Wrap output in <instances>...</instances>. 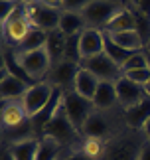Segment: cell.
Masks as SVG:
<instances>
[{
	"label": "cell",
	"mask_w": 150,
	"mask_h": 160,
	"mask_svg": "<svg viewBox=\"0 0 150 160\" xmlns=\"http://www.w3.org/2000/svg\"><path fill=\"white\" fill-rule=\"evenodd\" d=\"M43 134L55 138L63 148H65V146H75L79 142V138H83L81 132L73 127V122L69 121V117H67V111L63 107V99H61L58 111H55V115L49 119V122L46 125V128H43ZM43 134H42V137H43Z\"/></svg>",
	"instance_id": "obj_1"
},
{
	"label": "cell",
	"mask_w": 150,
	"mask_h": 160,
	"mask_svg": "<svg viewBox=\"0 0 150 160\" xmlns=\"http://www.w3.org/2000/svg\"><path fill=\"white\" fill-rule=\"evenodd\" d=\"M146 142L144 137L138 134H121V137H112L107 142V150L101 160H138L140 148Z\"/></svg>",
	"instance_id": "obj_2"
},
{
	"label": "cell",
	"mask_w": 150,
	"mask_h": 160,
	"mask_svg": "<svg viewBox=\"0 0 150 160\" xmlns=\"http://www.w3.org/2000/svg\"><path fill=\"white\" fill-rule=\"evenodd\" d=\"M124 6L118 0H91L89 4L81 10L87 28H95V30H105V26L118 14Z\"/></svg>",
	"instance_id": "obj_3"
},
{
	"label": "cell",
	"mask_w": 150,
	"mask_h": 160,
	"mask_svg": "<svg viewBox=\"0 0 150 160\" xmlns=\"http://www.w3.org/2000/svg\"><path fill=\"white\" fill-rule=\"evenodd\" d=\"M16 58H18V63L22 65V69L26 71V75L34 83L48 79V73L52 69V58H49L46 48L32 50V52H18L16 50Z\"/></svg>",
	"instance_id": "obj_4"
},
{
	"label": "cell",
	"mask_w": 150,
	"mask_h": 160,
	"mask_svg": "<svg viewBox=\"0 0 150 160\" xmlns=\"http://www.w3.org/2000/svg\"><path fill=\"white\" fill-rule=\"evenodd\" d=\"M0 26H2V42L4 44L20 48L24 38L32 30V22H30L28 12H26V4H20L8 20L0 22Z\"/></svg>",
	"instance_id": "obj_5"
},
{
	"label": "cell",
	"mask_w": 150,
	"mask_h": 160,
	"mask_svg": "<svg viewBox=\"0 0 150 160\" xmlns=\"http://www.w3.org/2000/svg\"><path fill=\"white\" fill-rule=\"evenodd\" d=\"M53 93H55V87L49 81H38L34 85H30V89L26 91V95L22 99V105L26 109L30 119H34L38 113H42L48 107V103L52 101Z\"/></svg>",
	"instance_id": "obj_6"
},
{
	"label": "cell",
	"mask_w": 150,
	"mask_h": 160,
	"mask_svg": "<svg viewBox=\"0 0 150 160\" xmlns=\"http://www.w3.org/2000/svg\"><path fill=\"white\" fill-rule=\"evenodd\" d=\"M81 67L87 71H91L99 81H112L117 83L124 73H122V67L117 65L107 53H99L95 58H87V59H81Z\"/></svg>",
	"instance_id": "obj_7"
},
{
	"label": "cell",
	"mask_w": 150,
	"mask_h": 160,
	"mask_svg": "<svg viewBox=\"0 0 150 160\" xmlns=\"http://www.w3.org/2000/svg\"><path fill=\"white\" fill-rule=\"evenodd\" d=\"M63 107L67 111L69 121L73 122V127L77 128L79 132H81V128H83L85 121L89 119V115L95 111L93 101L81 97L79 93H75V91H67V93H63Z\"/></svg>",
	"instance_id": "obj_8"
},
{
	"label": "cell",
	"mask_w": 150,
	"mask_h": 160,
	"mask_svg": "<svg viewBox=\"0 0 150 160\" xmlns=\"http://www.w3.org/2000/svg\"><path fill=\"white\" fill-rule=\"evenodd\" d=\"M79 69H81V63H77V61L61 59V61L52 65L46 81H49L53 87H58V89L63 91V93H67V91H73L75 77H77Z\"/></svg>",
	"instance_id": "obj_9"
},
{
	"label": "cell",
	"mask_w": 150,
	"mask_h": 160,
	"mask_svg": "<svg viewBox=\"0 0 150 160\" xmlns=\"http://www.w3.org/2000/svg\"><path fill=\"white\" fill-rule=\"evenodd\" d=\"M26 12L34 28H40L48 34L59 30V18H61L59 10H52L48 6H42L40 2H36V4L26 6Z\"/></svg>",
	"instance_id": "obj_10"
},
{
	"label": "cell",
	"mask_w": 150,
	"mask_h": 160,
	"mask_svg": "<svg viewBox=\"0 0 150 160\" xmlns=\"http://www.w3.org/2000/svg\"><path fill=\"white\" fill-rule=\"evenodd\" d=\"M111 122L105 115V111H93L89 115V119L85 121L83 128H81V137L83 138H105V140H111Z\"/></svg>",
	"instance_id": "obj_11"
},
{
	"label": "cell",
	"mask_w": 150,
	"mask_h": 160,
	"mask_svg": "<svg viewBox=\"0 0 150 160\" xmlns=\"http://www.w3.org/2000/svg\"><path fill=\"white\" fill-rule=\"evenodd\" d=\"M115 85H117V99H118V105H121L122 111L134 107L136 103H140V101L146 97L144 87L136 85L134 81H130V79L124 77V75L118 79Z\"/></svg>",
	"instance_id": "obj_12"
},
{
	"label": "cell",
	"mask_w": 150,
	"mask_h": 160,
	"mask_svg": "<svg viewBox=\"0 0 150 160\" xmlns=\"http://www.w3.org/2000/svg\"><path fill=\"white\" fill-rule=\"evenodd\" d=\"M105 52V34L103 30L95 28H85L79 34V53L81 59L95 58V55Z\"/></svg>",
	"instance_id": "obj_13"
},
{
	"label": "cell",
	"mask_w": 150,
	"mask_h": 160,
	"mask_svg": "<svg viewBox=\"0 0 150 160\" xmlns=\"http://www.w3.org/2000/svg\"><path fill=\"white\" fill-rule=\"evenodd\" d=\"M30 117L24 109L22 101H2V109H0V122H2V132L12 131V128L28 122Z\"/></svg>",
	"instance_id": "obj_14"
},
{
	"label": "cell",
	"mask_w": 150,
	"mask_h": 160,
	"mask_svg": "<svg viewBox=\"0 0 150 160\" xmlns=\"http://www.w3.org/2000/svg\"><path fill=\"white\" fill-rule=\"evenodd\" d=\"M30 89V83L16 75H4L0 79V97L2 101H22L26 91Z\"/></svg>",
	"instance_id": "obj_15"
},
{
	"label": "cell",
	"mask_w": 150,
	"mask_h": 160,
	"mask_svg": "<svg viewBox=\"0 0 150 160\" xmlns=\"http://www.w3.org/2000/svg\"><path fill=\"white\" fill-rule=\"evenodd\" d=\"M122 117H124V122H127V127L130 131H142V127L150 119V97H144L134 107L127 109Z\"/></svg>",
	"instance_id": "obj_16"
},
{
	"label": "cell",
	"mask_w": 150,
	"mask_h": 160,
	"mask_svg": "<svg viewBox=\"0 0 150 160\" xmlns=\"http://www.w3.org/2000/svg\"><path fill=\"white\" fill-rule=\"evenodd\" d=\"M130 30H138V16L132 10L122 8L118 14H115V18L105 26L103 32L107 34H117V32H130Z\"/></svg>",
	"instance_id": "obj_17"
},
{
	"label": "cell",
	"mask_w": 150,
	"mask_h": 160,
	"mask_svg": "<svg viewBox=\"0 0 150 160\" xmlns=\"http://www.w3.org/2000/svg\"><path fill=\"white\" fill-rule=\"evenodd\" d=\"M93 105L97 111H109L115 105H118L117 99V85L112 81H101L93 97Z\"/></svg>",
	"instance_id": "obj_18"
},
{
	"label": "cell",
	"mask_w": 150,
	"mask_h": 160,
	"mask_svg": "<svg viewBox=\"0 0 150 160\" xmlns=\"http://www.w3.org/2000/svg\"><path fill=\"white\" fill-rule=\"evenodd\" d=\"M99 79L93 75L91 71H87L81 67L79 73H77V77H75V85H73V91L75 93H79L81 97H85V99H89L93 101V97H95V91L99 87Z\"/></svg>",
	"instance_id": "obj_19"
},
{
	"label": "cell",
	"mask_w": 150,
	"mask_h": 160,
	"mask_svg": "<svg viewBox=\"0 0 150 160\" xmlns=\"http://www.w3.org/2000/svg\"><path fill=\"white\" fill-rule=\"evenodd\" d=\"M87 26L83 20V14L81 12H69L63 10L59 18V32L63 36H79Z\"/></svg>",
	"instance_id": "obj_20"
},
{
	"label": "cell",
	"mask_w": 150,
	"mask_h": 160,
	"mask_svg": "<svg viewBox=\"0 0 150 160\" xmlns=\"http://www.w3.org/2000/svg\"><path fill=\"white\" fill-rule=\"evenodd\" d=\"M107 34V32H105ZM109 38L118 44L121 48L128 52H142L144 50V40H142L140 30H130V32H117V34H107Z\"/></svg>",
	"instance_id": "obj_21"
},
{
	"label": "cell",
	"mask_w": 150,
	"mask_h": 160,
	"mask_svg": "<svg viewBox=\"0 0 150 160\" xmlns=\"http://www.w3.org/2000/svg\"><path fill=\"white\" fill-rule=\"evenodd\" d=\"M38 146H40L38 138H28V140H22V142L8 144V148L12 152V156H14V160H36Z\"/></svg>",
	"instance_id": "obj_22"
},
{
	"label": "cell",
	"mask_w": 150,
	"mask_h": 160,
	"mask_svg": "<svg viewBox=\"0 0 150 160\" xmlns=\"http://www.w3.org/2000/svg\"><path fill=\"white\" fill-rule=\"evenodd\" d=\"M65 40H67V36H63L59 30L49 32L46 50H48V53H49V58H52V65L58 63V61H61V59L65 58Z\"/></svg>",
	"instance_id": "obj_23"
},
{
	"label": "cell",
	"mask_w": 150,
	"mask_h": 160,
	"mask_svg": "<svg viewBox=\"0 0 150 160\" xmlns=\"http://www.w3.org/2000/svg\"><path fill=\"white\" fill-rule=\"evenodd\" d=\"M48 38L49 34L43 32V30L40 28H34L28 32V36L24 38V42L20 44V48H18V52H32V50H42V48L48 46Z\"/></svg>",
	"instance_id": "obj_24"
},
{
	"label": "cell",
	"mask_w": 150,
	"mask_h": 160,
	"mask_svg": "<svg viewBox=\"0 0 150 160\" xmlns=\"http://www.w3.org/2000/svg\"><path fill=\"white\" fill-rule=\"evenodd\" d=\"M61 150H63V146H61L55 138L48 137V134H43L40 138V146H38V154H36V160H55Z\"/></svg>",
	"instance_id": "obj_25"
},
{
	"label": "cell",
	"mask_w": 150,
	"mask_h": 160,
	"mask_svg": "<svg viewBox=\"0 0 150 160\" xmlns=\"http://www.w3.org/2000/svg\"><path fill=\"white\" fill-rule=\"evenodd\" d=\"M107 142L109 140H105V138H81L79 148L83 150L89 158L101 160L103 154H105V150H107Z\"/></svg>",
	"instance_id": "obj_26"
},
{
	"label": "cell",
	"mask_w": 150,
	"mask_h": 160,
	"mask_svg": "<svg viewBox=\"0 0 150 160\" xmlns=\"http://www.w3.org/2000/svg\"><path fill=\"white\" fill-rule=\"evenodd\" d=\"M103 34H105V32H103ZM105 53H107L117 65H121V67H122V65H124V61H127L134 52H128V50H124V48H121L118 44H115V42H112L107 34H105Z\"/></svg>",
	"instance_id": "obj_27"
},
{
	"label": "cell",
	"mask_w": 150,
	"mask_h": 160,
	"mask_svg": "<svg viewBox=\"0 0 150 160\" xmlns=\"http://www.w3.org/2000/svg\"><path fill=\"white\" fill-rule=\"evenodd\" d=\"M144 67H148V61H146V52H134L130 58L124 61L122 65V73L127 71H134V69H144Z\"/></svg>",
	"instance_id": "obj_28"
},
{
	"label": "cell",
	"mask_w": 150,
	"mask_h": 160,
	"mask_svg": "<svg viewBox=\"0 0 150 160\" xmlns=\"http://www.w3.org/2000/svg\"><path fill=\"white\" fill-rule=\"evenodd\" d=\"M69 61L81 63V53H79V36H67L65 40V58Z\"/></svg>",
	"instance_id": "obj_29"
},
{
	"label": "cell",
	"mask_w": 150,
	"mask_h": 160,
	"mask_svg": "<svg viewBox=\"0 0 150 160\" xmlns=\"http://www.w3.org/2000/svg\"><path fill=\"white\" fill-rule=\"evenodd\" d=\"M124 77H128L130 81H134L136 85H140V87H144V85L150 81V69H148V67H144V69L127 71V73H124Z\"/></svg>",
	"instance_id": "obj_30"
},
{
	"label": "cell",
	"mask_w": 150,
	"mask_h": 160,
	"mask_svg": "<svg viewBox=\"0 0 150 160\" xmlns=\"http://www.w3.org/2000/svg\"><path fill=\"white\" fill-rule=\"evenodd\" d=\"M20 4L22 2H18V0H0V22L8 20Z\"/></svg>",
	"instance_id": "obj_31"
},
{
	"label": "cell",
	"mask_w": 150,
	"mask_h": 160,
	"mask_svg": "<svg viewBox=\"0 0 150 160\" xmlns=\"http://www.w3.org/2000/svg\"><path fill=\"white\" fill-rule=\"evenodd\" d=\"M89 2H91V0H63V10H69V12H81Z\"/></svg>",
	"instance_id": "obj_32"
},
{
	"label": "cell",
	"mask_w": 150,
	"mask_h": 160,
	"mask_svg": "<svg viewBox=\"0 0 150 160\" xmlns=\"http://www.w3.org/2000/svg\"><path fill=\"white\" fill-rule=\"evenodd\" d=\"M136 8H138L140 16H144L146 20H150V0H136Z\"/></svg>",
	"instance_id": "obj_33"
},
{
	"label": "cell",
	"mask_w": 150,
	"mask_h": 160,
	"mask_svg": "<svg viewBox=\"0 0 150 160\" xmlns=\"http://www.w3.org/2000/svg\"><path fill=\"white\" fill-rule=\"evenodd\" d=\"M42 6H48V8H52V10H59V12H63V0H38Z\"/></svg>",
	"instance_id": "obj_34"
},
{
	"label": "cell",
	"mask_w": 150,
	"mask_h": 160,
	"mask_svg": "<svg viewBox=\"0 0 150 160\" xmlns=\"http://www.w3.org/2000/svg\"><path fill=\"white\" fill-rule=\"evenodd\" d=\"M67 160H93V158H89L81 148H77V150H73V152L67 154Z\"/></svg>",
	"instance_id": "obj_35"
},
{
	"label": "cell",
	"mask_w": 150,
	"mask_h": 160,
	"mask_svg": "<svg viewBox=\"0 0 150 160\" xmlns=\"http://www.w3.org/2000/svg\"><path fill=\"white\" fill-rule=\"evenodd\" d=\"M138 160H150V140H146L144 144H142V148H140V156Z\"/></svg>",
	"instance_id": "obj_36"
},
{
	"label": "cell",
	"mask_w": 150,
	"mask_h": 160,
	"mask_svg": "<svg viewBox=\"0 0 150 160\" xmlns=\"http://www.w3.org/2000/svg\"><path fill=\"white\" fill-rule=\"evenodd\" d=\"M0 160H14V156H12V152L8 148V144L2 146V154H0Z\"/></svg>",
	"instance_id": "obj_37"
},
{
	"label": "cell",
	"mask_w": 150,
	"mask_h": 160,
	"mask_svg": "<svg viewBox=\"0 0 150 160\" xmlns=\"http://www.w3.org/2000/svg\"><path fill=\"white\" fill-rule=\"evenodd\" d=\"M140 132H142V137H144L146 140H150V119L146 121V125L142 127V131H140Z\"/></svg>",
	"instance_id": "obj_38"
},
{
	"label": "cell",
	"mask_w": 150,
	"mask_h": 160,
	"mask_svg": "<svg viewBox=\"0 0 150 160\" xmlns=\"http://www.w3.org/2000/svg\"><path fill=\"white\" fill-rule=\"evenodd\" d=\"M18 2H22V4H26V6H30V4H36L38 0H18Z\"/></svg>",
	"instance_id": "obj_39"
},
{
	"label": "cell",
	"mask_w": 150,
	"mask_h": 160,
	"mask_svg": "<svg viewBox=\"0 0 150 160\" xmlns=\"http://www.w3.org/2000/svg\"><path fill=\"white\" fill-rule=\"evenodd\" d=\"M144 93H146V97H150V81L144 85Z\"/></svg>",
	"instance_id": "obj_40"
},
{
	"label": "cell",
	"mask_w": 150,
	"mask_h": 160,
	"mask_svg": "<svg viewBox=\"0 0 150 160\" xmlns=\"http://www.w3.org/2000/svg\"><path fill=\"white\" fill-rule=\"evenodd\" d=\"M146 61H148V69H150V50H146Z\"/></svg>",
	"instance_id": "obj_41"
},
{
	"label": "cell",
	"mask_w": 150,
	"mask_h": 160,
	"mask_svg": "<svg viewBox=\"0 0 150 160\" xmlns=\"http://www.w3.org/2000/svg\"><path fill=\"white\" fill-rule=\"evenodd\" d=\"M55 160H67V156H65V154H59V156L55 158Z\"/></svg>",
	"instance_id": "obj_42"
},
{
	"label": "cell",
	"mask_w": 150,
	"mask_h": 160,
	"mask_svg": "<svg viewBox=\"0 0 150 160\" xmlns=\"http://www.w3.org/2000/svg\"><path fill=\"white\" fill-rule=\"evenodd\" d=\"M146 46H148V50H150V38H148V44H146Z\"/></svg>",
	"instance_id": "obj_43"
}]
</instances>
